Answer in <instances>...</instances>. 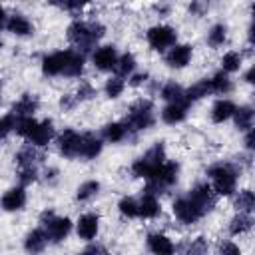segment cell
Returning <instances> with one entry per match:
<instances>
[{"label":"cell","instance_id":"47","mask_svg":"<svg viewBox=\"0 0 255 255\" xmlns=\"http://www.w3.org/2000/svg\"><path fill=\"white\" fill-rule=\"evenodd\" d=\"M58 104H60V110H62V112H72V110L76 108L78 100L74 98V94H64Z\"/></svg>","mask_w":255,"mask_h":255},{"label":"cell","instance_id":"18","mask_svg":"<svg viewBox=\"0 0 255 255\" xmlns=\"http://www.w3.org/2000/svg\"><path fill=\"white\" fill-rule=\"evenodd\" d=\"M104 149V139L94 133V131H86L82 133L80 137V151H78V157L90 161V159H96Z\"/></svg>","mask_w":255,"mask_h":255},{"label":"cell","instance_id":"39","mask_svg":"<svg viewBox=\"0 0 255 255\" xmlns=\"http://www.w3.org/2000/svg\"><path fill=\"white\" fill-rule=\"evenodd\" d=\"M209 253V241L203 235L193 237L189 243H185L181 255H207Z\"/></svg>","mask_w":255,"mask_h":255},{"label":"cell","instance_id":"26","mask_svg":"<svg viewBox=\"0 0 255 255\" xmlns=\"http://www.w3.org/2000/svg\"><path fill=\"white\" fill-rule=\"evenodd\" d=\"M137 205H139V217L141 219H155L161 213V203H159L157 195L143 191L141 197L137 199Z\"/></svg>","mask_w":255,"mask_h":255},{"label":"cell","instance_id":"25","mask_svg":"<svg viewBox=\"0 0 255 255\" xmlns=\"http://www.w3.org/2000/svg\"><path fill=\"white\" fill-rule=\"evenodd\" d=\"M100 137L104 141H108V143H122L124 139L129 137V131H128L124 122H108L102 128V135Z\"/></svg>","mask_w":255,"mask_h":255},{"label":"cell","instance_id":"46","mask_svg":"<svg viewBox=\"0 0 255 255\" xmlns=\"http://www.w3.org/2000/svg\"><path fill=\"white\" fill-rule=\"evenodd\" d=\"M78 255H110V253H108V247H106L104 243H100V241H90Z\"/></svg>","mask_w":255,"mask_h":255},{"label":"cell","instance_id":"8","mask_svg":"<svg viewBox=\"0 0 255 255\" xmlns=\"http://www.w3.org/2000/svg\"><path fill=\"white\" fill-rule=\"evenodd\" d=\"M185 195L195 203V207H197L203 215H207V213L217 205V195H215V191L211 189V185H209L207 181H197Z\"/></svg>","mask_w":255,"mask_h":255},{"label":"cell","instance_id":"53","mask_svg":"<svg viewBox=\"0 0 255 255\" xmlns=\"http://www.w3.org/2000/svg\"><path fill=\"white\" fill-rule=\"evenodd\" d=\"M153 10H155L159 16H167L171 8H169V4H155V6H153Z\"/></svg>","mask_w":255,"mask_h":255},{"label":"cell","instance_id":"5","mask_svg":"<svg viewBox=\"0 0 255 255\" xmlns=\"http://www.w3.org/2000/svg\"><path fill=\"white\" fill-rule=\"evenodd\" d=\"M179 179V163L175 159H165L157 169L155 173L147 179V185H145V193H151V195H161L165 193L169 187H173Z\"/></svg>","mask_w":255,"mask_h":255},{"label":"cell","instance_id":"9","mask_svg":"<svg viewBox=\"0 0 255 255\" xmlns=\"http://www.w3.org/2000/svg\"><path fill=\"white\" fill-rule=\"evenodd\" d=\"M171 213H173V217H175L181 225H195V223L203 217V213L195 207V203H193L187 195H179V197L173 199V203H171Z\"/></svg>","mask_w":255,"mask_h":255},{"label":"cell","instance_id":"35","mask_svg":"<svg viewBox=\"0 0 255 255\" xmlns=\"http://www.w3.org/2000/svg\"><path fill=\"white\" fill-rule=\"evenodd\" d=\"M233 207L239 213H253V209H255V195H253V191L251 189H241L235 195Z\"/></svg>","mask_w":255,"mask_h":255},{"label":"cell","instance_id":"44","mask_svg":"<svg viewBox=\"0 0 255 255\" xmlns=\"http://www.w3.org/2000/svg\"><path fill=\"white\" fill-rule=\"evenodd\" d=\"M20 185H30L38 179V167H18Z\"/></svg>","mask_w":255,"mask_h":255},{"label":"cell","instance_id":"21","mask_svg":"<svg viewBox=\"0 0 255 255\" xmlns=\"http://www.w3.org/2000/svg\"><path fill=\"white\" fill-rule=\"evenodd\" d=\"M46 245H48V235L42 227H36L32 231H28L26 237H24V251L28 255H40L46 249Z\"/></svg>","mask_w":255,"mask_h":255},{"label":"cell","instance_id":"50","mask_svg":"<svg viewBox=\"0 0 255 255\" xmlns=\"http://www.w3.org/2000/svg\"><path fill=\"white\" fill-rule=\"evenodd\" d=\"M62 10H70V12H76V10H82L86 4L84 2H60L58 4Z\"/></svg>","mask_w":255,"mask_h":255},{"label":"cell","instance_id":"37","mask_svg":"<svg viewBox=\"0 0 255 255\" xmlns=\"http://www.w3.org/2000/svg\"><path fill=\"white\" fill-rule=\"evenodd\" d=\"M135 56L131 54V52H124L120 58H118V64H116V76H120V78H129L131 74H133V70H135Z\"/></svg>","mask_w":255,"mask_h":255},{"label":"cell","instance_id":"33","mask_svg":"<svg viewBox=\"0 0 255 255\" xmlns=\"http://www.w3.org/2000/svg\"><path fill=\"white\" fill-rule=\"evenodd\" d=\"M100 189H102V183L98 179H88V181H84V183L78 185V189H76V201H80V203L92 201L100 193Z\"/></svg>","mask_w":255,"mask_h":255},{"label":"cell","instance_id":"2","mask_svg":"<svg viewBox=\"0 0 255 255\" xmlns=\"http://www.w3.org/2000/svg\"><path fill=\"white\" fill-rule=\"evenodd\" d=\"M106 34V26L98 20L86 22V20H72L68 30H66V38L68 42L78 50V52H86L92 46H96Z\"/></svg>","mask_w":255,"mask_h":255},{"label":"cell","instance_id":"51","mask_svg":"<svg viewBox=\"0 0 255 255\" xmlns=\"http://www.w3.org/2000/svg\"><path fill=\"white\" fill-rule=\"evenodd\" d=\"M203 10H205V4H201V2H191L189 4V12L195 14V16H201Z\"/></svg>","mask_w":255,"mask_h":255},{"label":"cell","instance_id":"22","mask_svg":"<svg viewBox=\"0 0 255 255\" xmlns=\"http://www.w3.org/2000/svg\"><path fill=\"white\" fill-rule=\"evenodd\" d=\"M187 110L189 106L185 102H175V104H165L161 108V122L167 124V126H175V124H181L185 118H187Z\"/></svg>","mask_w":255,"mask_h":255},{"label":"cell","instance_id":"32","mask_svg":"<svg viewBox=\"0 0 255 255\" xmlns=\"http://www.w3.org/2000/svg\"><path fill=\"white\" fill-rule=\"evenodd\" d=\"M205 42H207L209 48H221V46L227 42V26H225L223 22H215V24L207 30Z\"/></svg>","mask_w":255,"mask_h":255},{"label":"cell","instance_id":"15","mask_svg":"<svg viewBox=\"0 0 255 255\" xmlns=\"http://www.w3.org/2000/svg\"><path fill=\"white\" fill-rule=\"evenodd\" d=\"M193 58V46L191 44H173L165 52V64L173 70L185 68Z\"/></svg>","mask_w":255,"mask_h":255},{"label":"cell","instance_id":"4","mask_svg":"<svg viewBox=\"0 0 255 255\" xmlns=\"http://www.w3.org/2000/svg\"><path fill=\"white\" fill-rule=\"evenodd\" d=\"M167 159V153H165V143L163 141H155L143 155H139L133 163H131V173L133 177H141V179H149L155 169Z\"/></svg>","mask_w":255,"mask_h":255},{"label":"cell","instance_id":"31","mask_svg":"<svg viewBox=\"0 0 255 255\" xmlns=\"http://www.w3.org/2000/svg\"><path fill=\"white\" fill-rule=\"evenodd\" d=\"M231 118H233V124H235V128L239 131H247V129L253 128L255 114H253V108L251 106H239V108H235V112H233Z\"/></svg>","mask_w":255,"mask_h":255},{"label":"cell","instance_id":"29","mask_svg":"<svg viewBox=\"0 0 255 255\" xmlns=\"http://www.w3.org/2000/svg\"><path fill=\"white\" fill-rule=\"evenodd\" d=\"M84 68H86V56L78 50H68V60H66V70H64V76L66 78H80L84 74Z\"/></svg>","mask_w":255,"mask_h":255},{"label":"cell","instance_id":"56","mask_svg":"<svg viewBox=\"0 0 255 255\" xmlns=\"http://www.w3.org/2000/svg\"><path fill=\"white\" fill-rule=\"evenodd\" d=\"M0 100H2V84H0Z\"/></svg>","mask_w":255,"mask_h":255},{"label":"cell","instance_id":"49","mask_svg":"<svg viewBox=\"0 0 255 255\" xmlns=\"http://www.w3.org/2000/svg\"><path fill=\"white\" fill-rule=\"evenodd\" d=\"M243 143H245V149H247V151L251 153V151H253V147H255V131H253V128L245 131V137H243Z\"/></svg>","mask_w":255,"mask_h":255},{"label":"cell","instance_id":"43","mask_svg":"<svg viewBox=\"0 0 255 255\" xmlns=\"http://www.w3.org/2000/svg\"><path fill=\"white\" fill-rule=\"evenodd\" d=\"M94 96H96V88H94L90 82H80V86H78V90H76V94H74V98H76L78 102L92 100Z\"/></svg>","mask_w":255,"mask_h":255},{"label":"cell","instance_id":"6","mask_svg":"<svg viewBox=\"0 0 255 255\" xmlns=\"http://www.w3.org/2000/svg\"><path fill=\"white\" fill-rule=\"evenodd\" d=\"M40 223L48 235V241H52V243H62L64 239H68V235L74 227L70 217L58 215L54 209H44L40 213Z\"/></svg>","mask_w":255,"mask_h":255},{"label":"cell","instance_id":"34","mask_svg":"<svg viewBox=\"0 0 255 255\" xmlns=\"http://www.w3.org/2000/svg\"><path fill=\"white\" fill-rule=\"evenodd\" d=\"M221 72L225 74H233V72H239L241 70V64H243V54L237 52V50H229L221 56Z\"/></svg>","mask_w":255,"mask_h":255},{"label":"cell","instance_id":"30","mask_svg":"<svg viewBox=\"0 0 255 255\" xmlns=\"http://www.w3.org/2000/svg\"><path fill=\"white\" fill-rule=\"evenodd\" d=\"M159 98L165 100L167 104H175V102H185V88L179 86L177 82L169 80L159 88ZM187 104V102H185ZM189 106V104H187Z\"/></svg>","mask_w":255,"mask_h":255},{"label":"cell","instance_id":"40","mask_svg":"<svg viewBox=\"0 0 255 255\" xmlns=\"http://www.w3.org/2000/svg\"><path fill=\"white\" fill-rule=\"evenodd\" d=\"M205 96H209V88H207V80H205V78L199 80V82H195L193 86L185 88V102H187L189 106H191L193 102L205 98Z\"/></svg>","mask_w":255,"mask_h":255},{"label":"cell","instance_id":"54","mask_svg":"<svg viewBox=\"0 0 255 255\" xmlns=\"http://www.w3.org/2000/svg\"><path fill=\"white\" fill-rule=\"evenodd\" d=\"M6 20H8V14H6V8L0 6V30L6 26Z\"/></svg>","mask_w":255,"mask_h":255},{"label":"cell","instance_id":"20","mask_svg":"<svg viewBox=\"0 0 255 255\" xmlns=\"http://www.w3.org/2000/svg\"><path fill=\"white\" fill-rule=\"evenodd\" d=\"M6 30L14 36H20V38H26V36H32L34 34V24L20 12H14L8 16L6 20Z\"/></svg>","mask_w":255,"mask_h":255},{"label":"cell","instance_id":"48","mask_svg":"<svg viewBox=\"0 0 255 255\" xmlns=\"http://www.w3.org/2000/svg\"><path fill=\"white\" fill-rule=\"evenodd\" d=\"M147 78H149V74H147V72H133V74L129 76L128 84H129L131 88H137V86H143V84L147 82Z\"/></svg>","mask_w":255,"mask_h":255},{"label":"cell","instance_id":"1","mask_svg":"<svg viewBox=\"0 0 255 255\" xmlns=\"http://www.w3.org/2000/svg\"><path fill=\"white\" fill-rule=\"evenodd\" d=\"M205 175L209 177V185L215 191V195L219 197H231L237 191V181L241 175V167L237 163L231 161H217L211 163L205 171Z\"/></svg>","mask_w":255,"mask_h":255},{"label":"cell","instance_id":"16","mask_svg":"<svg viewBox=\"0 0 255 255\" xmlns=\"http://www.w3.org/2000/svg\"><path fill=\"white\" fill-rule=\"evenodd\" d=\"M145 245L151 255H175V243L169 235L161 231H151L145 237Z\"/></svg>","mask_w":255,"mask_h":255},{"label":"cell","instance_id":"38","mask_svg":"<svg viewBox=\"0 0 255 255\" xmlns=\"http://www.w3.org/2000/svg\"><path fill=\"white\" fill-rule=\"evenodd\" d=\"M124 90H126V80L120 78V76H110V78L106 80V84H104V94H106V98H110V100L120 98V96L124 94Z\"/></svg>","mask_w":255,"mask_h":255},{"label":"cell","instance_id":"41","mask_svg":"<svg viewBox=\"0 0 255 255\" xmlns=\"http://www.w3.org/2000/svg\"><path fill=\"white\" fill-rule=\"evenodd\" d=\"M36 126H38V120H36L34 116H32V118H16V128H14V131H16L20 137L28 139Z\"/></svg>","mask_w":255,"mask_h":255},{"label":"cell","instance_id":"27","mask_svg":"<svg viewBox=\"0 0 255 255\" xmlns=\"http://www.w3.org/2000/svg\"><path fill=\"white\" fill-rule=\"evenodd\" d=\"M14 159H16V165H18V167H36V165L44 159V155L38 151V147L26 143V145H22V147L16 151Z\"/></svg>","mask_w":255,"mask_h":255},{"label":"cell","instance_id":"17","mask_svg":"<svg viewBox=\"0 0 255 255\" xmlns=\"http://www.w3.org/2000/svg\"><path fill=\"white\" fill-rule=\"evenodd\" d=\"M54 137H56L54 122H52L50 118H46V120L38 122V126L34 128V131H32L30 137H28V143L34 145V147H38V149H42V147H46L48 143H52Z\"/></svg>","mask_w":255,"mask_h":255},{"label":"cell","instance_id":"7","mask_svg":"<svg viewBox=\"0 0 255 255\" xmlns=\"http://www.w3.org/2000/svg\"><path fill=\"white\" fill-rule=\"evenodd\" d=\"M145 42L155 52H167L173 44H177V30L169 24H153L145 30Z\"/></svg>","mask_w":255,"mask_h":255},{"label":"cell","instance_id":"52","mask_svg":"<svg viewBox=\"0 0 255 255\" xmlns=\"http://www.w3.org/2000/svg\"><path fill=\"white\" fill-rule=\"evenodd\" d=\"M44 175H46V181H48V183H54V181L58 179V169H56V167H48Z\"/></svg>","mask_w":255,"mask_h":255},{"label":"cell","instance_id":"14","mask_svg":"<svg viewBox=\"0 0 255 255\" xmlns=\"http://www.w3.org/2000/svg\"><path fill=\"white\" fill-rule=\"evenodd\" d=\"M66 60H68V50H58V52H52V54H44L42 56V62H40L42 74L44 76H50V78L64 76Z\"/></svg>","mask_w":255,"mask_h":255},{"label":"cell","instance_id":"36","mask_svg":"<svg viewBox=\"0 0 255 255\" xmlns=\"http://www.w3.org/2000/svg\"><path fill=\"white\" fill-rule=\"evenodd\" d=\"M118 211L124 219H135L139 217V205H137V199L131 197V195H124L120 201H118Z\"/></svg>","mask_w":255,"mask_h":255},{"label":"cell","instance_id":"11","mask_svg":"<svg viewBox=\"0 0 255 255\" xmlns=\"http://www.w3.org/2000/svg\"><path fill=\"white\" fill-rule=\"evenodd\" d=\"M118 48L114 44H104V46H98L94 52H92V64L96 70L100 72H112L116 70V64H118Z\"/></svg>","mask_w":255,"mask_h":255},{"label":"cell","instance_id":"19","mask_svg":"<svg viewBox=\"0 0 255 255\" xmlns=\"http://www.w3.org/2000/svg\"><path fill=\"white\" fill-rule=\"evenodd\" d=\"M38 108H40L38 96L26 92V94H22V96L12 104L10 114H12L14 118H32V116L38 112Z\"/></svg>","mask_w":255,"mask_h":255},{"label":"cell","instance_id":"55","mask_svg":"<svg viewBox=\"0 0 255 255\" xmlns=\"http://www.w3.org/2000/svg\"><path fill=\"white\" fill-rule=\"evenodd\" d=\"M253 72H255V68L251 66V68H249V70H247V72L243 74V80H245L247 84H253Z\"/></svg>","mask_w":255,"mask_h":255},{"label":"cell","instance_id":"45","mask_svg":"<svg viewBox=\"0 0 255 255\" xmlns=\"http://www.w3.org/2000/svg\"><path fill=\"white\" fill-rule=\"evenodd\" d=\"M217 255H243V251L235 241L225 239V241H221L217 245Z\"/></svg>","mask_w":255,"mask_h":255},{"label":"cell","instance_id":"24","mask_svg":"<svg viewBox=\"0 0 255 255\" xmlns=\"http://www.w3.org/2000/svg\"><path fill=\"white\" fill-rule=\"evenodd\" d=\"M235 108H237V106H235L229 98H219V100H215V102H213L211 112H209V118H211V122H213V124H223V122L231 120V116H233Z\"/></svg>","mask_w":255,"mask_h":255},{"label":"cell","instance_id":"28","mask_svg":"<svg viewBox=\"0 0 255 255\" xmlns=\"http://www.w3.org/2000/svg\"><path fill=\"white\" fill-rule=\"evenodd\" d=\"M251 229H253V217H251V213H239V211H237V213L229 219V225H227V231H229V235H233V237L247 235Z\"/></svg>","mask_w":255,"mask_h":255},{"label":"cell","instance_id":"13","mask_svg":"<svg viewBox=\"0 0 255 255\" xmlns=\"http://www.w3.org/2000/svg\"><path fill=\"white\" fill-rule=\"evenodd\" d=\"M100 223H102V219H100L98 213H94V211L82 213L78 217V221H76L78 237L84 239V241H94L98 237V233H100Z\"/></svg>","mask_w":255,"mask_h":255},{"label":"cell","instance_id":"12","mask_svg":"<svg viewBox=\"0 0 255 255\" xmlns=\"http://www.w3.org/2000/svg\"><path fill=\"white\" fill-rule=\"evenodd\" d=\"M26 201H28V195H26L24 185H14V187H10L2 193L0 207L6 213H16V211H22L26 207Z\"/></svg>","mask_w":255,"mask_h":255},{"label":"cell","instance_id":"23","mask_svg":"<svg viewBox=\"0 0 255 255\" xmlns=\"http://www.w3.org/2000/svg\"><path fill=\"white\" fill-rule=\"evenodd\" d=\"M205 80H207L209 94L227 96V94H231V90H233V82H231L229 74H225V72H221V70H217L215 74H211V76L205 78Z\"/></svg>","mask_w":255,"mask_h":255},{"label":"cell","instance_id":"42","mask_svg":"<svg viewBox=\"0 0 255 255\" xmlns=\"http://www.w3.org/2000/svg\"><path fill=\"white\" fill-rule=\"evenodd\" d=\"M14 128H16V118L10 112L0 116V141H4L14 131Z\"/></svg>","mask_w":255,"mask_h":255},{"label":"cell","instance_id":"10","mask_svg":"<svg viewBox=\"0 0 255 255\" xmlns=\"http://www.w3.org/2000/svg\"><path fill=\"white\" fill-rule=\"evenodd\" d=\"M80 137L82 133L72 129V128H64L58 135H56V147L60 151L62 157L66 159H74L78 157V151H80Z\"/></svg>","mask_w":255,"mask_h":255},{"label":"cell","instance_id":"3","mask_svg":"<svg viewBox=\"0 0 255 255\" xmlns=\"http://www.w3.org/2000/svg\"><path fill=\"white\" fill-rule=\"evenodd\" d=\"M124 124H126V128H128L129 135L153 128V124H155V108H153V102L147 100V98L135 100V102L128 108V114H126Z\"/></svg>","mask_w":255,"mask_h":255}]
</instances>
